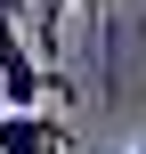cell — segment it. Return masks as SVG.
<instances>
[{"label": "cell", "mask_w": 146, "mask_h": 154, "mask_svg": "<svg viewBox=\"0 0 146 154\" xmlns=\"http://www.w3.org/2000/svg\"><path fill=\"white\" fill-rule=\"evenodd\" d=\"M0 154H65V122L41 106H0Z\"/></svg>", "instance_id": "cell-1"}, {"label": "cell", "mask_w": 146, "mask_h": 154, "mask_svg": "<svg viewBox=\"0 0 146 154\" xmlns=\"http://www.w3.org/2000/svg\"><path fill=\"white\" fill-rule=\"evenodd\" d=\"M0 16H33V0H0Z\"/></svg>", "instance_id": "cell-2"}]
</instances>
